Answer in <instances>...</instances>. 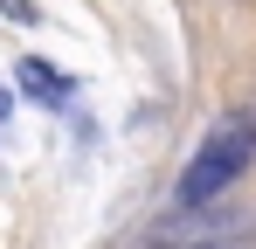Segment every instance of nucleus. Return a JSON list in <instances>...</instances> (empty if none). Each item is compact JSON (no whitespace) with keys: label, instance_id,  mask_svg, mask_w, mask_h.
<instances>
[{"label":"nucleus","instance_id":"1","mask_svg":"<svg viewBox=\"0 0 256 249\" xmlns=\"http://www.w3.org/2000/svg\"><path fill=\"white\" fill-rule=\"evenodd\" d=\"M250 166H256V104H236V111H222V118L208 124V138L194 146V160L180 173L173 201L180 208H214Z\"/></svg>","mask_w":256,"mask_h":249},{"label":"nucleus","instance_id":"2","mask_svg":"<svg viewBox=\"0 0 256 249\" xmlns=\"http://www.w3.org/2000/svg\"><path fill=\"white\" fill-rule=\"evenodd\" d=\"M21 90H28V97H48V104H70V76H56V70L35 62V56L21 62Z\"/></svg>","mask_w":256,"mask_h":249},{"label":"nucleus","instance_id":"3","mask_svg":"<svg viewBox=\"0 0 256 249\" xmlns=\"http://www.w3.org/2000/svg\"><path fill=\"white\" fill-rule=\"evenodd\" d=\"M7 118H14V97L0 90V138H7Z\"/></svg>","mask_w":256,"mask_h":249}]
</instances>
